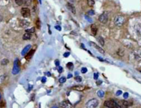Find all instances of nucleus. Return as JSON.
I'll list each match as a JSON object with an SVG mask.
<instances>
[{"instance_id":"nucleus-1","label":"nucleus","mask_w":141,"mask_h":108,"mask_svg":"<svg viewBox=\"0 0 141 108\" xmlns=\"http://www.w3.org/2000/svg\"><path fill=\"white\" fill-rule=\"evenodd\" d=\"M99 104V101L96 98H92L87 101L85 104L86 108H96Z\"/></svg>"},{"instance_id":"nucleus-2","label":"nucleus","mask_w":141,"mask_h":108,"mask_svg":"<svg viewBox=\"0 0 141 108\" xmlns=\"http://www.w3.org/2000/svg\"><path fill=\"white\" fill-rule=\"evenodd\" d=\"M105 106L108 108H121L120 105L114 100H108L105 102Z\"/></svg>"},{"instance_id":"nucleus-3","label":"nucleus","mask_w":141,"mask_h":108,"mask_svg":"<svg viewBox=\"0 0 141 108\" xmlns=\"http://www.w3.org/2000/svg\"><path fill=\"white\" fill-rule=\"evenodd\" d=\"M114 23L116 26L121 27L124 24V23H125V18H124V16H121V15H117V16L114 18Z\"/></svg>"},{"instance_id":"nucleus-4","label":"nucleus","mask_w":141,"mask_h":108,"mask_svg":"<svg viewBox=\"0 0 141 108\" xmlns=\"http://www.w3.org/2000/svg\"><path fill=\"white\" fill-rule=\"evenodd\" d=\"M108 14H107V12H103L102 15H101L100 16H99V18H98V20H99V21L101 22V23H103V24H105V23H106L107 21H108Z\"/></svg>"},{"instance_id":"nucleus-5","label":"nucleus","mask_w":141,"mask_h":108,"mask_svg":"<svg viewBox=\"0 0 141 108\" xmlns=\"http://www.w3.org/2000/svg\"><path fill=\"white\" fill-rule=\"evenodd\" d=\"M21 13H22V16L25 18H27V17H29L30 15V10L28 8H22V10H21Z\"/></svg>"},{"instance_id":"nucleus-6","label":"nucleus","mask_w":141,"mask_h":108,"mask_svg":"<svg viewBox=\"0 0 141 108\" xmlns=\"http://www.w3.org/2000/svg\"><path fill=\"white\" fill-rule=\"evenodd\" d=\"M19 60L17 59L16 61H15V63H14V67H13V69H12V74L16 75L19 73Z\"/></svg>"},{"instance_id":"nucleus-7","label":"nucleus","mask_w":141,"mask_h":108,"mask_svg":"<svg viewBox=\"0 0 141 108\" xmlns=\"http://www.w3.org/2000/svg\"><path fill=\"white\" fill-rule=\"evenodd\" d=\"M60 106L62 108H72V104L68 100H65L60 103Z\"/></svg>"},{"instance_id":"nucleus-8","label":"nucleus","mask_w":141,"mask_h":108,"mask_svg":"<svg viewBox=\"0 0 141 108\" xmlns=\"http://www.w3.org/2000/svg\"><path fill=\"white\" fill-rule=\"evenodd\" d=\"M134 29H135V32H136V34L138 36H141V23H138L134 26Z\"/></svg>"},{"instance_id":"nucleus-9","label":"nucleus","mask_w":141,"mask_h":108,"mask_svg":"<svg viewBox=\"0 0 141 108\" xmlns=\"http://www.w3.org/2000/svg\"><path fill=\"white\" fill-rule=\"evenodd\" d=\"M19 25L21 26L23 28H26L29 25H30V23L26 21V20H24V19H22L19 21Z\"/></svg>"},{"instance_id":"nucleus-10","label":"nucleus","mask_w":141,"mask_h":108,"mask_svg":"<svg viewBox=\"0 0 141 108\" xmlns=\"http://www.w3.org/2000/svg\"><path fill=\"white\" fill-rule=\"evenodd\" d=\"M90 44H91V46H92V47H94L95 49H97L98 51L101 54H104V53H105L104 50H103L101 47H100L99 46H98L97 44L95 43H94V42H90Z\"/></svg>"},{"instance_id":"nucleus-11","label":"nucleus","mask_w":141,"mask_h":108,"mask_svg":"<svg viewBox=\"0 0 141 108\" xmlns=\"http://www.w3.org/2000/svg\"><path fill=\"white\" fill-rule=\"evenodd\" d=\"M67 8H68V9L71 12H72L73 14H76V8L73 5V4H72L70 3H68L67 4Z\"/></svg>"},{"instance_id":"nucleus-12","label":"nucleus","mask_w":141,"mask_h":108,"mask_svg":"<svg viewBox=\"0 0 141 108\" xmlns=\"http://www.w3.org/2000/svg\"><path fill=\"white\" fill-rule=\"evenodd\" d=\"M130 105V103L127 101L124 100V101H121V105H120L121 108H127Z\"/></svg>"},{"instance_id":"nucleus-13","label":"nucleus","mask_w":141,"mask_h":108,"mask_svg":"<svg viewBox=\"0 0 141 108\" xmlns=\"http://www.w3.org/2000/svg\"><path fill=\"white\" fill-rule=\"evenodd\" d=\"M91 31H92V33L93 35L94 36H96L98 32L97 27L95 25H91Z\"/></svg>"},{"instance_id":"nucleus-14","label":"nucleus","mask_w":141,"mask_h":108,"mask_svg":"<svg viewBox=\"0 0 141 108\" xmlns=\"http://www.w3.org/2000/svg\"><path fill=\"white\" fill-rule=\"evenodd\" d=\"M34 52V50H33H33H30V51L27 54H26V57H25V58L27 59V60H29V59L32 58V56H33Z\"/></svg>"},{"instance_id":"nucleus-15","label":"nucleus","mask_w":141,"mask_h":108,"mask_svg":"<svg viewBox=\"0 0 141 108\" xmlns=\"http://www.w3.org/2000/svg\"><path fill=\"white\" fill-rule=\"evenodd\" d=\"M31 48V45L30 44H28L27 45L24 49H23V51H22V55H26V54H27L28 52V51H29V49Z\"/></svg>"},{"instance_id":"nucleus-16","label":"nucleus","mask_w":141,"mask_h":108,"mask_svg":"<svg viewBox=\"0 0 141 108\" xmlns=\"http://www.w3.org/2000/svg\"><path fill=\"white\" fill-rule=\"evenodd\" d=\"M31 34H32L26 32L24 34H23V40H25L30 39V38H31V36H31Z\"/></svg>"},{"instance_id":"nucleus-17","label":"nucleus","mask_w":141,"mask_h":108,"mask_svg":"<svg viewBox=\"0 0 141 108\" xmlns=\"http://www.w3.org/2000/svg\"><path fill=\"white\" fill-rule=\"evenodd\" d=\"M73 90H78V91H82L84 90V86H74L72 88Z\"/></svg>"},{"instance_id":"nucleus-18","label":"nucleus","mask_w":141,"mask_h":108,"mask_svg":"<svg viewBox=\"0 0 141 108\" xmlns=\"http://www.w3.org/2000/svg\"><path fill=\"white\" fill-rule=\"evenodd\" d=\"M98 41L99 42V43L101 44V46H104V44H105V40H104V39L102 36H98L97 38Z\"/></svg>"},{"instance_id":"nucleus-19","label":"nucleus","mask_w":141,"mask_h":108,"mask_svg":"<svg viewBox=\"0 0 141 108\" xmlns=\"http://www.w3.org/2000/svg\"><path fill=\"white\" fill-rule=\"evenodd\" d=\"M97 94L98 96L99 97L102 98L104 97V95H105V92H104V91H103V90H98L97 92Z\"/></svg>"},{"instance_id":"nucleus-20","label":"nucleus","mask_w":141,"mask_h":108,"mask_svg":"<svg viewBox=\"0 0 141 108\" xmlns=\"http://www.w3.org/2000/svg\"><path fill=\"white\" fill-rule=\"evenodd\" d=\"M31 3H32V0H24L23 1V4L26 5V6L30 5Z\"/></svg>"},{"instance_id":"nucleus-21","label":"nucleus","mask_w":141,"mask_h":108,"mask_svg":"<svg viewBox=\"0 0 141 108\" xmlns=\"http://www.w3.org/2000/svg\"><path fill=\"white\" fill-rule=\"evenodd\" d=\"M8 62H9L8 59H4L1 60V64L3 65V66H6V65H7L8 64Z\"/></svg>"},{"instance_id":"nucleus-22","label":"nucleus","mask_w":141,"mask_h":108,"mask_svg":"<svg viewBox=\"0 0 141 108\" xmlns=\"http://www.w3.org/2000/svg\"><path fill=\"white\" fill-rule=\"evenodd\" d=\"M94 4H95V2H94V0H87V4H88V5H89L90 7H92V6H94Z\"/></svg>"},{"instance_id":"nucleus-23","label":"nucleus","mask_w":141,"mask_h":108,"mask_svg":"<svg viewBox=\"0 0 141 108\" xmlns=\"http://www.w3.org/2000/svg\"><path fill=\"white\" fill-rule=\"evenodd\" d=\"M35 32V28L34 27H32L30 29H26V32L30 33V34H32V33H34Z\"/></svg>"},{"instance_id":"nucleus-24","label":"nucleus","mask_w":141,"mask_h":108,"mask_svg":"<svg viewBox=\"0 0 141 108\" xmlns=\"http://www.w3.org/2000/svg\"><path fill=\"white\" fill-rule=\"evenodd\" d=\"M67 67H68V69H70V70H72V69H73V68H74V64H73L72 62H69V63H68V64H67Z\"/></svg>"},{"instance_id":"nucleus-25","label":"nucleus","mask_w":141,"mask_h":108,"mask_svg":"<svg viewBox=\"0 0 141 108\" xmlns=\"http://www.w3.org/2000/svg\"><path fill=\"white\" fill-rule=\"evenodd\" d=\"M15 3L18 5H22L23 4V1L24 0H15Z\"/></svg>"},{"instance_id":"nucleus-26","label":"nucleus","mask_w":141,"mask_h":108,"mask_svg":"<svg viewBox=\"0 0 141 108\" xmlns=\"http://www.w3.org/2000/svg\"><path fill=\"white\" fill-rule=\"evenodd\" d=\"M65 81H66V78L64 77H61L59 79V82L61 83H65Z\"/></svg>"},{"instance_id":"nucleus-27","label":"nucleus","mask_w":141,"mask_h":108,"mask_svg":"<svg viewBox=\"0 0 141 108\" xmlns=\"http://www.w3.org/2000/svg\"><path fill=\"white\" fill-rule=\"evenodd\" d=\"M75 80H76L77 82H81V81H82V77H80V76H76Z\"/></svg>"},{"instance_id":"nucleus-28","label":"nucleus","mask_w":141,"mask_h":108,"mask_svg":"<svg viewBox=\"0 0 141 108\" xmlns=\"http://www.w3.org/2000/svg\"><path fill=\"white\" fill-rule=\"evenodd\" d=\"M87 68H85V67H83L81 69V73H87Z\"/></svg>"},{"instance_id":"nucleus-29","label":"nucleus","mask_w":141,"mask_h":108,"mask_svg":"<svg viewBox=\"0 0 141 108\" xmlns=\"http://www.w3.org/2000/svg\"><path fill=\"white\" fill-rule=\"evenodd\" d=\"M94 10H90L89 12H88V15H94Z\"/></svg>"},{"instance_id":"nucleus-30","label":"nucleus","mask_w":141,"mask_h":108,"mask_svg":"<svg viewBox=\"0 0 141 108\" xmlns=\"http://www.w3.org/2000/svg\"><path fill=\"white\" fill-rule=\"evenodd\" d=\"M129 97V94H128V92H125L124 93V94H123V97L125 98H127Z\"/></svg>"},{"instance_id":"nucleus-31","label":"nucleus","mask_w":141,"mask_h":108,"mask_svg":"<svg viewBox=\"0 0 141 108\" xmlns=\"http://www.w3.org/2000/svg\"><path fill=\"white\" fill-rule=\"evenodd\" d=\"M58 71H59V73H62V72H63V68H62L61 66H59V67H58Z\"/></svg>"},{"instance_id":"nucleus-32","label":"nucleus","mask_w":141,"mask_h":108,"mask_svg":"<svg viewBox=\"0 0 141 108\" xmlns=\"http://www.w3.org/2000/svg\"><path fill=\"white\" fill-rule=\"evenodd\" d=\"M5 106V103L4 101H1L0 102V107L1 108H3V107H4Z\"/></svg>"},{"instance_id":"nucleus-33","label":"nucleus","mask_w":141,"mask_h":108,"mask_svg":"<svg viewBox=\"0 0 141 108\" xmlns=\"http://www.w3.org/2000/svg\"><path fill=\"white\" fill-rule=\"evenodd\" d=\"M98 73H94V79H98Z\"/></svg>"},{"instance_id":"nucleus-34","label":"nucleus","mask_w":141,"mask_h":108,"mask_svg":"<svg viewBox=\"0 0 141 108\" xmlns=\"http://www.w3.org/2000/svg\"><path fill=\"white\" fill-rule=\"evenodd\" d=\"M122 94V91L121 90H118L117 92H116V96H119V95H120Z\"/></svg>"},{"instance_id":"nucleus-35","label":"nucleus","mask_w":141,"mask_h":108,"mask_svg":"<svg viewBox=\"0 0 141 108\" xmlns=\"http://www.w3.org/2000/svg\"><path fill=\"white\" fill-rule=\"evenodd\" d=\"M59 64H60L59 61L56 59V60L55 61V64H56V66H59Z\"/></svg>"},{"instance_id":"nucleus-36","label":"nucleus","mask_w":141,"mask_h":108,"mask_svg":"<svg viewBox=\"0 0 141 108\" xmlns=\"http://www.w3.org/2000/svg\"><path fill=\"white\" fill-rule=\"evenodd\" d=\"M41 81H42V83H45V82H46V78H45V77H44L42 78Z\"/></svg>"},{"instance_id":"nucleus-37","label":"nucleus","mask_w":141,"mask_h":108,"mask_svg":"<svg viewBox=\"0 0 141 108\" xmlns=\"http://www.w3.org/2000/svg\"><path fill=\"white\" fill-rule=\"evenodd\" d=\"M37 26H38V28H40V21H39V20L37 21Z\"/></svg>"},{"instance_id":"nucleus-38","label":"nucleus","mask_w":141,"mask_h":108,"mask_svg":"<svg viewBox=\"0 0 141 108\" xmlns=\"http://www.w3.org/2000/svg\"><path fill=\"white\" fill-rule=\"evenodd\" d=\"M55 28H56L57 30H59V31H61V27H60V26H58V25L55 26Z\"/></svg>"},{"instance_id":"nucleus-39","label":"nucleus","mask_w":141,"mask_h":108,"mask_svg":"<svg viewBox=\"0 0 141 108\" xmlns=\"http://www.w3.org/2000/svg\"><path fill=\"white\" fill-rule=\"evenodd\" d=\"M69 55H70V53H65L63 55H64V57L67 58V57H68V56H69Z\"/></svg>"},{"instance_id":"nucleus-40","label":"nucleus","mask_w":141,"mask_h":108,"mask_svg":"<svg viewBox=\"0 0 141 108\" xmlns=\"http://www.w3.org/2000/svg\"><path fill=\"white\" fill-rule=\"evenodd\" d=\"M72 77V74H68V78L69 79V78H71Z\"/></svg>"},{"instance_id":"nucleus-41","label":"nucleus","mask_w":141,"mask_h":108,"mask_svg":"<svg viewBox=\"0 0 141 108\" xmlns=\"http://www.w3.org/2000/svg\"><path fill=\"white\" fill-rule=\"evenodd\" d=\"M101 83H102V81H98V83L97 82V85H100V84H101Z\"/></svg>"},{"instance_id":"nucleus-42","label":"nucleus","mask_w":141,"mask_h":108,"mask_svg":"<svg viewBox=\"0 0 141 108\" xmlns=\"http://www.w3.org/2000/svg\"><path fill=\"white\" fill-rule=\"evenodd\" d=\"M2 19H3V18H2V16H0V21H2Z\"/></svg>"},{"instance_id":"nucleus-43","label":"nucleus","mask_w":141,"mask_h":108,"mask_svg":"<svg viewBox=\"0 0 141 108\" xmlns=\"http://www.w3.org/2000/svg\"><path fill=\"white\" fill-rule=\"evenodd\" d=\"M47 75H48V76H51V74H50V73H47Z\"/></svg>"},{"instance_id":"nucleus-44","label":"nucleus","mask_w":141,"mask_h":108,"mask_svg":"<svg viewBox=\"0 0 141 108\" xmlns=\"http://www.w3.org/2000/svg\"><path fill=\"white\" fill-rule=\"evenodd\" d=\"M58 108V107H57V106H54L53 108Z\"/></svg>"},{"instance_id":"nucleus-45","label":"nucleus","mask_w":141,"mask_h":108,"mask_svg":"<svg viewBox=\"0 0 141 108\" xmlns=\"http://www.w3.org/2000/svg\"><path fill=\"white\" fill-rule=\"evenodd\" d=\"M71 1H72V2H73V1H74V0H70Z\"/></svg>"},{"instance_id":"nucleus-46","label":"nucleus","mask_w":141,"mask_h":108,"mask_svg":"<svg viewBox=\"0 0 141 108\" xmlns=\"http://www.w3.org/2000/svg\"><path fill=\"white\" fill-rule=\"evenodd\" d=\"M0 99H1V94H0Z\"/></svg>"}]
</instances>
